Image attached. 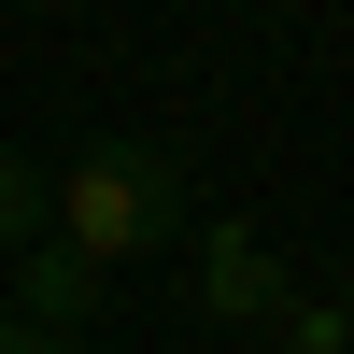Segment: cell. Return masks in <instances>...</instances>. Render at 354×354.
<instances>
[{
  "instance_id": "1",
  "label": "cell",
  "mask_w": 354,
  "mask_h": 354,
  "mask_svg": "<svg viewBox=\"0 0 354 354\" xmlns=\"http://www.w3.org/2000/svg\"><path fill=\"white\" fill-rule=\"evenodd\" d=\"M43 185H57V227H43V241L85 255L100 283L185 241V156H170V142H85V156L43 170Z\"/></svg>"
},
{
  "instance_id": "5",
  "label": "cell",
  "mask_w": 354,
  "mask_h": 354,
  "mask_svg": "<svg viewBox=\"0 0 354 354\" xmlns=\"http://www.w3.org/2000/svg\"><path fill=\"white\" fill-rule=\"evenodd\" d=\"M270 340H283V354H354V312H340V298H312V283H283Z\"/></svg>"
},
{
  "instance_id": "6",
  "label": "cell",
  "mask_w": 354,
  "mask_h": 354,
  "mask_svg": "<svg viewBox=\"0 0 354 354\" xmlns=\"http://www.w3.org/2000/svg\"><path fill=\"white\" fill-rule=\"evenodd\" d=\"M0 354H85V340H43V326H15V312H0Z\"/></svg>"
},
{
  "instance_id": "2",
  "label": "cell",
  "mask_w": 354,
  "mask_h": 354,
  "mask_svg": "<svg viewBox=\"0 0 354 354\" xmlns=\"http://www.w3.org/2000/svg\"><path fill=\"white\" fill-rule=\"evenodd\" d=\"M270 312H283L270 227H198V326H270Z\"/></svg>"
},
{
  "instance_id": "3",
  "label": "cell",
  "mask_w": 354,
  "mask_h": 354,
  "mask_svg": "<svg viewBox=\"0 0 354 354\" xmlns=\"http://www.w3.org/2000/svg\"><path fill=\"white\" fill-rule=\"evenodd\" d=\"M15 326L85 340V326H100V270H85V255H57V241H28V255H15Z\"/></svg>"
},
{
  "instance_id": "4",
  "label": "cell",
  "mask_w": 354,
  "mask_h": 354,
  "mask_svg": "<svg viewBox=\"0 0 354 354\" xmlns=\"http://www.w3.org/2000/svg\"><path fill=\"white\" fill-rule=\"evenodd\" d=\"M57 227V185H43V156H15V142H0V255H28Z\"/></svg>"
}]
</instances>
